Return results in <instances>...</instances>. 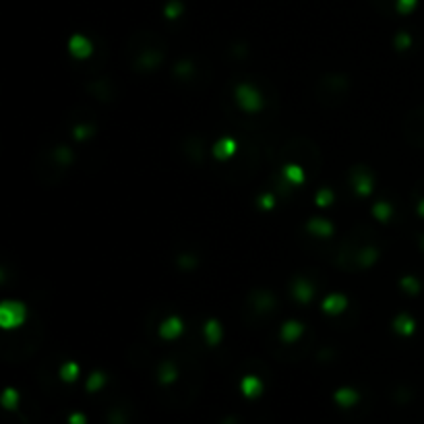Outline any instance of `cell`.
Here are the masks:
<instances>
[{"mask_svg":"<svg viewBox=\"0 0 424 424\" xmlns=\"http://www.w3.org/2000/svg\"><path fill=\"white\" fill-rule=\"evenodd\" d=\"M238 100L242 102L244 108H249V110H255L259 106V102H261L251 87H240L238 89Z\"/></svg>","mask_w":424,"mask_h":424,"instance_id":"obj_2","label":"cell"},{"mask_svg":"<svg viewBox=\"0 0 424 424\" xmlns=\"http://www.w3.org/2000/svg\"><path fill=\"white\" fill-rule=\"evenodd\" d=\"M344 304H346L344 298H329V300L325 302V308H336V312H340V310L344 308Z\"/></svg>","mask_w":424,"mask_h":424,"instance_id":"obj_6","label":"cell"},{"mask_svg":"<svg viewBox=\"0 0 424 424\" xmlns=\"http://www.w3.org/2000/svg\"><path fill=\"white\" fill-rule=\"evenodd\" d=\"M182 331V327H180V321L178 319H172V321H168V323H164V336H176V333H180Z\"/></svg>","mask_w":424,"mask_h":424,"instance_id":"obj_4","label":"cell"},{"mask_svg":"<svg viewBox=\"0 0 424 424\" xmlns=\"http://www.w3.org/2000/svg\"><path fill=\"white\" fill-rule=\"evenodd\" d=\"M23 315H25V310L21 304L7 302V304H3V310H0V321H3V325L7 329H11V327H17L21 321H23Z\"/></svg>","mask_w":424,"mask_h":424,"instance_id":"obj_1","label":"cell"},{"mask_svg":"<svg viewBox=\"0 0 424 424\" xmlns=\"http://www.w3.org/2000/svg\"><path fill=\"white\" fill-rule=\"evenodd\" d=\"M71 50H73V54H75V56L83 58V56H87V54H89L91 46H89V41H87V39H83V37H73V41H71Z\"/></svg>","mask_w":424,"mask_h":424,"instance_id":"obj_3","label":"cell"},{"mask_svg":"<svg viewBox=\"0 0 424 424\" xmlns=\"http://www.w3.org/2000/svg\"><path fill=\"white\" fill-rule=\"evenodd\" d=\"M221 151L232 153L234 151V141H221L219 145H215V153L219 155V158H224V153H221Z\"/></svg>","mask_w":424,"mask_h":424,"instance_id":"obj_5","label":"cell"}]
</instances>
